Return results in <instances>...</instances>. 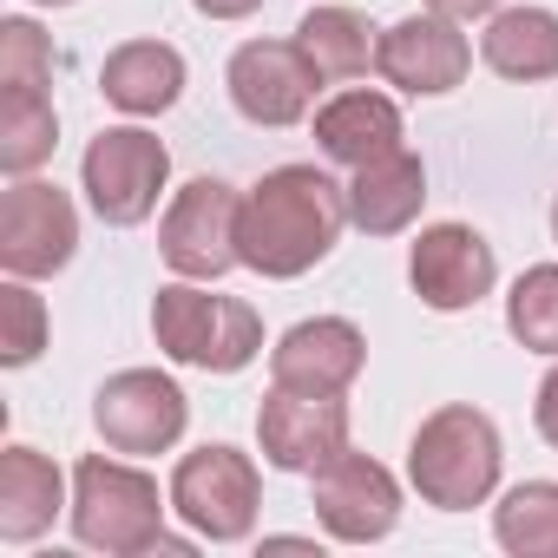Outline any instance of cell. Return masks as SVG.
I'll return each mask as SVG.
<instances>
[{
    "label": "cell",
    "instance_id": "cell-29",
    "mask_svg": "<svg viewBox=\"0 0 558 558\" xmlns=\"http://www.w3.org/2000/svg\"><path fill=\"white\" fill-rule=\"evenodd\" d=\"M434 14H447V21H473V14H493L499 0H427Z\"/></svg>",
    "mask_w": 558,
    "mask_h": 558
},
{
    "label": "cell",
    "instance_id": "cell-2",
    "mask_svg": "<svg viewBox=\"0 0 558 558\" xmlns=\"http://www.w3.org/2000/svg\"><path fill=\"white\" fill-rule=\"evenodd\" d=\"M499 427L493 414L466 408V401H447L434 408L421 427H414V447H408V480L427 506L440 512H473L493 499L499 486Z\"/></svg>",
    "mask_w": 558,
    "mask_h": 558
},
{
    "label": "cell",
    "instance_id": "cell-11",
    "mask_svg": "<svg viewBox=\"0 0 558 558\" xmlns=\"http://www.w3.org/2000/svg\"><path fill=\"white\" fill-rule=\"evenodd\" d=\"M310 480H316V519H323L329 538H342V545H375V538L395 532V519H401V486H395V473H388L381 460L342 447V453H336L329 466H316Z\"/></svg>",
    "mask_w": 558,
    "mask_h": 558
},
{
    "label": "cell",
    "instance_id": "cell-25",
    "mask_svg": "<svg viewBox=\"0 0 558 558\" xmlns=\"http://www.w3.org/2000/svg\"><path fill=\"white\" fill-rule=\"evenodd\" d=\"M47 349V303L27 290V276H8L0 283V362L27 368Z\"/></svg>",
    "mask_w": 558,
    "mask_h": 558
},
{
    "label": "cell",
    "instance_id": "cell-24",
    "mask_svg": "<svg viewBox=\"0 0 558 558\" xmlns=\"http://www.w3.org/2000/svg\"><path fill=\"white\" fill-rule=\"evenodd\" d=\"M506 329L512 342H525L532 355H558V263L525 269L512 296H506Z\"/></svg>",
    "mask_w": 558,
    "mask_h": 558
},
{
    "label": "cell",
    "instance_id": "cell-9",
    "mask_svg": "<svg viewBox=\"0 0 558 558\" xmlns=\"http://www.w3.org/2000/svg\"><path fill=\"white\" fill-rule=\"evenodd\" d=\"M184 421H191V401L158 368H119L93 395V427L112 453H165V447H178Z\"/></svg>",
    "mask_w": 558,
    "mask_h": 558
},
{
    "label": "cell",
    "instance_id": "cell-3",
    "mask_svg": "<svg viewBox=\"0 0 558 558\" xmlns=\"http://www.w3.org/2000/svg\"><path fill=\"white\" fill-rule=\"evenodd\" d=\"M73 532L80 545L93 551H112V558H132V551H191L184 538L165 532V499H158V480L125 466V460H106V453H86L73 466Z\"/></svg>",
    "mask_w": 558,
    "mask_h": 558
},
{
    "label": "cell",
    "instance_id": "cell-30",
    "mask_svg": "<svg viewBox=\"0 0 558 558\" xmlns=\"http://www.w3.org/2000/svg\"><path fill=\"white\" fill-rule=\"evenodd\" d=\"M34 8H73V0H34Z\"/></svg>",
    "mask_w": 558,
    "mask_h": 558
},
{
    "label": "cell",
    "instance_id": "cell-22",
    "mask_svg": "<svg viewBox=\"0 0 558 558\" xmlns=\"http://www.w3.org/2000/svg\"><path fill=\"white\" fill-rule=\"evenodd\" d=\"M296 40H303V53L316 60L323 80H355V73H368L375 53H381L368 14H355V8H310L303 27H296Z\"/></svg>",
    "mask_w": 558,
    "mask_h": 558
},
{
    "label": "cell",
    "instance_id": "cell-4",
    "mask_svg": "<svg viewBox=\"0 0 558 558\" xmlns=\"http://www.w3.org/2000/svg\"><path fill=\"white\" fill-rule=\"evenodd\" d=\"M151 336L178 368H204V375H236L256 362L263 349V316L236 296H204L184 283H165L151 303Z\"/></svg>",
    "mask_w": 558,
    "mask_h": 558
},
{
    "label": "cell",
    "instance_id": "cell-5",
    "mask_svg": "<svg viewBox=\"0 0 558 558\" xmlns=\"http://www.w3.org/2000/svg\"><path fill=\"white\" fill-rule=\"evenodd\" d=\"M80 178H86L93 210H99L112 230H132V223H145V217L158 210V191H165V178H171V151H165L151 132H138V125H106V132L86 145Z\"/></svg>",
    "mask_w": 558,
    "mask_h": 558
},
{
    "label": "cell",
    "instance_id": "cell-15",
    "mask_svg": "<svg viewBox=\"0 0 558 558\" xmlns=\"http://www.w3.org/2000/svg\"><path fill=\"white\" fill-rule=\"evenodd\" d=\"M362 362H368L362 329L342 323V316H316V323H296L269 349V381L296 388V395H349Z\"/></svg>",
    "mask_w": 558,
    "mask_h": 558
},
{
    "label": "cell",
    "instance_id": "cell-6",
    "mask_svg": "<svg viewBox=\"0 0 558 558\" xmlns=\"http://www.w3.org/2000/svg\"><path fill=\"white\" fill-rule=\"evenodd\" d=\"M256 499H263V480H256L250 453H236V447H197L171 473V512L197 538H217V545H230L256 525Z\"/></svg>",
    "mask_w": 558,
    "mask_h": 558
},
{
    "label": "cell",
    "instance_id": "cell-12",
    "mask_svg": "<svg viewBox=\"0 0 558 558\" xmlns=\"http://www.w3.org/2000/svg\"><path fill=\"white\" fill-rule=\"evenodd\" d=\"M256 440L276 473H316L349 447V408H342V395L269 388V401L256 408Z\"/></svg>",
    "mask_w": 558,
    "mask_h": 558
},
{
    "label": "cell",
    "instance_id": "cell-8",
    "mask_svg": "<svg viewBox=\"0 0 558 558\" xmlns=\"http://www.w3.org/2000/svg\"><path fill=\"white\" fill-rule=\"evenodd\" d=\"M316 86H323V73L303 53V40H243L230 53V106L250 125L283 132V125L310 119Z\"/></svg>",
    "mask_w": 558,
    "mask_h": 558
},
{
    "label": "cell",
    "instance_id": "cell-14",
    "mask_svg": "<svg viewBox=\"0 0 558 558\" xmlns=\"http://www.w3.org/2000/svg\"><path fill=\"white\" fill-rule=\"evenodd\" d=\"M375 66H381L388 86H401V93H414V99H440V93H453V86L466 80L473 47H466V34H460L447 14L427 8V14H408V21H395V27L381 34Z\"/></svg>",
    "mask_w": 558,
    "mask_h": 558
},
{
    "label": "cell",
    "instance_id": "cell-28",
    "mask_svg": "<svg viewBox=\"0 0 558 558\" xmlns=\"http://www.w3.org/2000/svg\"><path fill=\"white\" fill-rule=\"evenodd\" d=\"M197 14H210V21H243V14H256L263 0H191Z\"/></svg>",
    "mask_w": 558,
    "mask_h": 558
},
{
    "label": "cell",
    "instance_id": "cell-10",
    "mask_svg": "<svg viewBox=\"0 0 558 558\" xmlns=\"http://www.w3.org/2000/svg\"><path fill=\"white\" fill-rule=\"evenodd\" d=\"M80 250V210L60 184L21 178L8 197H0V269L8 276H53L66 269Z\"/></svg>",
    "mask_w": 558,
    "mask_h": 558
},
{
    "label": "cell",
    "instance_id": "cell-16",
    "mask_svg": "<svg viewBox=\"0 0 558 558\" xmlns=\"http://www.w3.org/2000/svg\"><path fill=\"white\" fill-rule=\"evenodd\" d=\"M99 93L132 112V119H158L178 106L184 93V53L165 47V40H125L106 53V73H99Z\"/></svg>",
    "mask_w": 558,
    "mask_h": 558
},
{
    "label": "cell",
    "instance_id": "cell-17",
    "mask_svg": "<svg viewBox=\"0 0 558 558\" xmlns=\"http://www.w3.org/2000/svg\"><path fill=\"white\" fill-rule=\"evenodd\" d=\"M421 204H427V171H421V158L408 145L388 151V158H375V165H362L349 178V223L368 230V236L408 230L421 217Z\"/></svg>",
    "mask_w": 558,
    "mask_h": 558
},
{
    "label": "cell",
    "instance_id": "cell-26",
    "mask_svg": "<svg viewBox=\"0 0 558 558\" xmlns=\"http://www.w3.org/2000/svg\"><path fill=\"white\" fill-rule=\"evenodd\" d=\"M0 86H53V47L34 21H0Z\"/></svg>",
    "mask_w": 558,
    "mask_h": 558
},
{
    "label": "cell",
    "instance_id": "cell-23",
    "mask_svg": "<svg viewBox=\"0 0 558 558\" xmlns=\"http://www.w3.org/2000/svg\"><path fill=\"white\" fill-rule=\"evenodd\" d=\"M493 532L519 558H558V480H519L499 499Z\"/></svg>",
    "mask_w": 558,
    "mask_h": 558
},
{
    "label": "cell",
    "instance_id": "cell-7",
    "mask_svg": "<svg viewBox=\"0 0 558 558\" xmlns=\"http://www.w3.org/2000/svg\"><path fill=\"white\" fill-rule=\"evenodd\" d=\"M236 217H243V197L223 184V178H191L171 210H165V230H158V250L178 276H191V283H217V276L236 256Z\"/></svg>",
    "mask_w": 558,
    "mask_h": 558
},
{
    "label": "cell",
    "instance_id": "cell-1",
    "mask_svg": "<svg viewBox=\"0 0 558 558\" xmlns=\"http://www.w3.org/2000/svg\"><path fill=\"white\" fill-rule=\"evenodd\" d=\"M349 223V184L323 178L316 165H276L263 184H250L243 217H236V256L256 276H290L316 269Z\"/></svg>",
    "mask_w": 558,
    "mask_h": 558
},
{
    "label": "cell",
    "instance_id": "cell-13",
    "mask_svg": "<svg viewBox=\"0 0 558 558\" xmlns=\"http://www.w3.org/2000/svg\"><path fill=\"white\" fill-rule=\"evenodd\" d=\"M493 276H499L493 243H486L473 223H434V230H421V243L408 250V283H414V296H421L427 310H440V316L473 310V303L493 290Z\"/></svg>",
    "mask_w": 558,
    "mask_h": 558
},
{
    "label": "cell",
    "instance_id": "cell-19",
    "mask_svg": "<svg viewBox=\"0 0 558 558\" xmlns=\"http://www.w3.org/2000/svg\"><path fill=\"white\" fill-rule=\"evenodd\" d=\"M60 506H66V480L47 453H34V447L0 453V538H14V545L40 538Z\"/></svg>",
    "mask_w": 558,
    "mask_h": 558
},
{
    "label": "cell",
    "instance_id": "cell-27",
    "mask_svg": "<svg viewBox=\"0 0 558 558\" xmlns=\"http://www.w3.org/2000/svg\"><path fill=\"white\" fill-rule=\"evenodd\" d=\"M532 421H538V434H545V447H558V368L538 381V401H532Z\"/></svg>",
    "mask_w": 558,
    "mask_h": 558
},
{
    "label": "cell",
    "instance_id": "cell-21",
    "mask_svg": "<svg viewBox=\"0 0 558 558\" xmlns=\"http://www.w3.org/2000/svg\"><path fill=\"white\" fill-rule=\"evenodd\" d=\"M60 145V119L47 86H0V171L34 178Z\"/></svg>",
    "mask_w": 558,
    "mask_h": 558
},
{
    "label": "cell",
    "instance_id": "cell-31",
    "mask_svg": "<svg viewBox=\"0 0 558 558\" xmlns=\"http://www.w3.org/2000/svg\"><path fill=\"white\" fill-rule=\"evenodd\" d=\"M551 243H558V204H551Z\"/></svg>",
    "mask_w": 558,
    "mask_h": 558
},
{
    "label": "cell",
    "instance_id": "cell-18",
    "mask_svg": "<svg viewBox=\"0 0 558 558\" xmlns=\"http://www.w3.org/2000/svg\"><path fill=\"white\" fill-rule=\"evenodd\" d=\"M316 145H323L336 165L362 171V165L401 151V112H395V99H381V93H336V99L316 112Z\"/></svg>",
    "mask_w": 558,
    "mask_h": 558
},
{
    "label": "cell",
    "instance_id": "cell-20",
    "mask_svg": "<svg viewBox=\"0 0 558 558\" xmlns=\"http://www.w3.org/2000/svg\"><path fill=\"white\" fill-rule=\"evenodd\" d=\"M480 53L499 80H558V14L545 8H506L486 21Z\"/></svg>",
    "mask_w": 558,
    "mask_h": 558
}]
</instances>
